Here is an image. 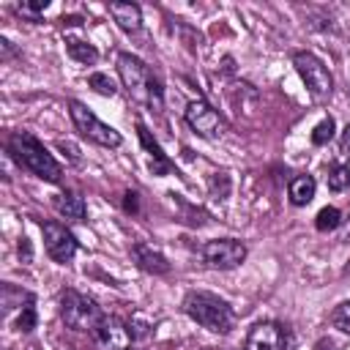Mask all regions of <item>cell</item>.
Here are the masks:
<instances>
[{"mask_svg":"<svg viewBox=\"0 0 350 350\" xmlns=\"http://www.w3.org/2000/svg\"><path fill=\"white\" fill-rule=\"evenodd\" d=\"M5 150L8 156L25 167L27 172H33L36 178L46 180V183H60L63 180V167L52 159V153L27 131H14L5 142Z\"/></svg>","mask_w":350,"mask_h":350,"instance_id":"cell-1","label":"cell"},{"mask_svg":"<svg viewBox=\"0 0 350 350\" xmlns=\"http://www.w3.org/2000/svg\"><path fill=\"white\" fill-rule=\"evenodd\" d=\"M118 77L123 82V88L129 90V96L156 112H161L164 107V90L159 85V79L153 77V71L131 52H120L118 55Z\"/></svg>","mask_w":350,"mask_h":350,"instance_id":"cell-2","label":"cell"},{"mask_svg":"<svg viewBox=\"0 0 350 350\" xmlns=\"http://www.w3.org/2000/svg\"><path fill=\"white\" fill-rule=\"evenodd\" d=\"M183 312L202 328L213 331V334H227L232 325H235V314L230 309L227 301H221L219 295L213 293H202V290H194L183 298Z\"/></svg>","mask_w":350,"mask_h":350,"instance_id":"cell-3","label":"cell"},{"mask_svg":"<svg viewBox=\"0 0 350 350\" xmlns=\"http://www.w3.org/2000/svg\"><path fill=\"white\" fill-rule=\"evenodd\" d=\"M60 317L71 331H93L96 323L104 317L98 304L77 290H63L60 295Z\"/></svg>","mask_w":350,"mask_h":350,"instance_id":"cell-4","label":"cell"},{"mask_svg":"<svg viewBox=\"0 0 350 350\" xmlns=\"http://www.w3.org/2000/svg\"><path fill=\"white\" fill-rule=\"evenodd\" d=\"M68 112H71L74 129H77L85 139H90V142H96V145H101V148H118V145L123 142L120 134H118L112 126L101 123L82 101H68Z\"/></svg>","mask_w":350,"mask_h":350,"instance_id":"cell-5","label":"cell"},{"mask_svg":"<svg viewBox=\"0 0 350 350\" xmlns=\"http://www.w3.org/2000/svg\"><path fill=\"white\" fill-rule=\"evenodd\" d=\"M293 66H295L298 77L304 79L306 90H309L314 98L331 96L334 79H331V71L325 68V63H323L320 57H314L312 52H295V55H293Z\"/></svg>","mask_w":350,"mask_h":350,"instance_id":"cell-6","label":"cell"},{"mask_svg":"<svg viewBox=\"0 0 350 350\" xmlns=\"http://www.w3.org/2000/svg\"><path fill=\"white\" fill-rule=\"evenodd\" d=\"M90 336H93V342H96L98 350H129L131 347V339H134L129 323H123L115 314H104L96 323V328L90 331Z\"/></svg>","mask_w":350,"mask_h":350,"instance_id":"cell-7","label":"cell"},{"mask_svg":"<svg viewBox=\"0 0 350 350\" xmlns=\"http://www.w3.org/2000/svg\"><path fill=\"white\" fill-rule=\"evenodd\" d=\"M202 260L211 268L230 271V268H238L246 260V246L235 238H216V241H208L202 246Z\"/></svg>","mask_w":350,"mask_h":350,"instance_id":"cell-8","label":"cell"},{"mask_svg":"<svg viewBox=\"0 0 350 350\" xmlns=\"http://www.w3.org/2000/svg\"><path fill=\"white\" fill-rule=\"evenodd\" d=\"M41 232H44V249L46 254L55 260V262H71V257L77 254V238L74 232L60 224V221H44L41 224Z\"/></svg>","mask_w":350,"mask_h":350,"instance_id":"cell-9","label":"cell"},{"mask_svg":"<svg viewBox=\"0 0 350 350\" xmlns=\"http://www.w3.org/2000/svg\"><path fill=\"white\" fill-rule=\"evenodd\" d=\"M186 123L191 126L194 134L205 137V139H216L224 134V120L219 118V112L202 101V98H194L189 107H186Z\"/></svg>","mask_w":350,"mask_h":350,"instance_id":"cell-10","label":"cell"},{"mask_svg":"<svg viewBox=\"0 0 350 350\" xmlns=\"http://www.w3.org/2000/svg\"><path fill=\"white\" fill-rule=\"evenodd\" d=\"M243 350H287V334L279 323H257L249 331Z\"/></svg>","mask_w":350,"mask_h":350,"instance_id":"cell-11","label":"cell"},{"mask_svg":"<svg viewBox=\"0 0 350 350\" xmlns=\"http://www.w3.org/2000/svg\"><path fill=\"white\" fill-rule=\"evenodd\" d=\"M137 134H139V142H142V148H145V153H148V167H150V172H153V175H170V172H172V161L164 156V150H161V145L153 139V134H150L142 123H137Z\"/></svg>","mask_w":350,"mask_h":350,"instance_id":"cell-12","label":"cell"},{"mask_svg":"<svg viewBox=\"0 0 350 350\" xmlns=\"http://www.w3.org/2000/svg\"><path fill=\"white\" fill-rule=\"evenodd\" d=\"M131 257H134V262H137L142 271H148V273H167V271H170L167 257H164L159 249H153L150 243L137 241V243L131 246Z\"/></svg>","mask_w":350,"mask_h":350,"instance_id":"cell-13","label":"cell"},{"mask_svg":"<svg viewBox=\"0 0 350 350\" xmlns=\"http://www.w3.org/2000/svg\"><path fill=\"white\" fill-rule=\"evenodd\" d=\"M109 14L126 33H137L142 27V11L137 3H109Z\"/></svg>","mask_w":350,"mask_h":350,"instance_id":"cell-14","label":"cell"},{"mask_svg":"<svg viewBox=\"0 0 350 350\" xmlns=\"http://www.w3.org/2000/svg\"><path fill=\"white\" fill-rule=\"evenodd\" d=\"M55 211L71 221H82L88 208H85V197L77 194V191H60L55 194Z\"/></svg>","mask_w":350,"mask_h":350,"instance_id":"cell-15","label":"cell"},{"mask_svg":"<svg viewBox=\"0 0 350 350\" xmlns=\"http://www.w3.org/2000/svg\"><path fill=\"white\" fill-rule=\"evenodd\" d=\"M314 191H317V183H314L312 175H295V178H290L287 194H290V202H293V205H306V202H312Z\"/></svg>","mask_w":350,"mask_h":350,"instance_id":"cell-16","label":"cell"},{"mask_svg":"<svg viewBox=\"0 0 350 350\" xmlns=\"http://www.w3.org/2000/svg\"><path fill=\"white\" fill-rule=\"evenodd\" d=\"M66 49H68V55H71L74 60H79V63H85V66H93V63L98 60L96 46H93V44H88V41H79V38H66Z\"/></svg>","mask_w":350,"mask_h":350,"instance_id":"cell-17","label":"cell"},{"mask_svg":"<svg viewBox=\"0 0 350 350\" xmlns=\"http://www.w3.org/2000/svg\"><path fill=\"white\" fill-rule=\"evenodd\" d=\"M339 224H342V211L334 208V205L323 208V211L317 213V219H314V227H317L320 232H331V230H336Z\"/></svg>","mask_w":350,"mask_h":350,"instance_id":"cell-18","label":"cell"},{"mask_svg":"<svg viewBox=\"0 0 350 350\" xmlns=\"http://www.w3.org/2000/svg\"><path fill=\"white\" fill-rule=\"evenodd\" d=\"M328 189H331V191H345V189H350V167L334 164V167L328 170Z\"/></svg>","mask_w":350,"mask_h":350,"instance_id":"cell-19","label":"cell"},{"mask_svg":"<svg viewBox=\"0 0 350 350\" xmlns=\"http://www.w3.org/2000/svg\"><path fill=\"white\" fill-rule=\"evenodd\" d=\"M88 85L96 90V93H101V96H115V82L107 77V74H101V71H96V74H90L88 77Z\"/></svg>","mask_w":350,"mask_h":350,"instance_id":"cell-20","label":"cell"},{"mask_svg":"<svg viewBox=\"0 0 350 350\" xmlns=\"http://www.w3.org/2000/svg\"><path fill=\"white\" fill-rule=\"evenodd\" d=\"M331 325L339 328L342 334H350V301L339 304V306L331 312Z\"/></svg>","mask_w":350,"mask_h":350,"instance_id":"cell-21","label":"cell"},{"mask_svg":"<svg viewBox=\"0 0 350 350\" xmlns=\"http://www.w3.org/2000/svg\"><path fill=\"white\" fill-rule=\"evenodd\" d=\"M331 139H334V118H325V120H320V123L314 126L312 142H314V145H325V142H331Z\"/></svg>","mask_w":350,"mask_h":350,"instance_id":"cell-22","label":"cell"},{"mask_svg":"<svg viewBox=\"0 0 350 350\" xmlns=\"http://www.w3.org/2000/svg\"><path fill=\"white\" fill-rule=\"evenodd\" d=\"M16 325H19V331H25V334L36 328V301H33V298L22 306V312H19V323H16Z\"/></svg>","mask_w":350,"mask_h":350,"instance_id":"cell-23","label":"cell"},{"mask_svg":"<svg viewBox=\"0 0 350 350\" xmlns=\"http://www.w3.org/2000/svg\"><path fill=\"white\" fill-rule=\"evenodd\" d=\"M46 0H38V3H19L16 5V14H22V16H27V19H33V22H38L41 19V14L46 11Z\"/></svg>","mask_w":350,"mask_h":350,"instance_id":"cell-24","label":"cell"},{"mask_svg":"<svg viewBox=\"0 0 350 350\" xmlns=\"http://www.w3.org/2000/svg\"><path fill=\"white\" fill-rule=\"evenodd\" d=\"M137 208H139L137 205V191H126L123 194V211L126 213H137Z\"/></svg>","mask_w":350,"mask_h":350,"instance_id":"cell-25","label":"cell"},{"mask_svg":"<svg viewBox=\"0 0 350 350\" xmlns=\"http://www.w3.org/2000/svg\"><path fill=\"white\" fill-rule=\"evenodd\" d=\"M339 150L342 153H350V123L345 126V131H342V139H339Z\"/></svg>","mask_w":350,"mask_h":350,"instance_id":"cell-26","label":"cell"},{"mask_svg":"<svg viewBox=\"0 0 350 350\" xmlns=\"http://www.w3.org/2000/svg\"><path fill=\"white\" fill-rule=\"evenodd\" d=\"M19 257L25 260V262H30V243H27V238H22V243H19Z\"/></svg>","mask_w":350,"mask_h":350,"instance_id":"cell-27","label":"cell"},{"mask_svg":"<svg viewBox=\"0 0 350 350\" xmlns=\"http://www.w3.org/2000/svg\"><path fill=\"white\" fill-rule=\"evenodd\" d=\"M314 350H336V345L328 339V336H323V339H317V345H314Z\"/></svg>","mask_w":350,"mask_h":350,"instance_id":"cell-28","label":"cell"},{"mask_svg":"<svg viewBox=\"0 0 350 350\" xmlns=\"http://www.w3.org/2000/svg\"><path fill=\"white\" fill-rule=\"evenodd\" d=\"M0 46H3V57H11L14 55V46H11L8 38H0Z\"/></svg>","mask_w":350,"mask_h":350,"instance_id":"cell-29","label":"cell"},{"mask_svg":"<svg viewBox=\"0 0 350 350\" xmlns=\"http://www.w3.org/2000/svg\"><path fill=\"white\" fill-rule=\"evenodd\" d=\"M345 241H350V221H347V232H345Z\"/></svg>","mask_w":350,"mask_h":350,"instance_id":"cell-30","label":"cell"}]
</instances>
